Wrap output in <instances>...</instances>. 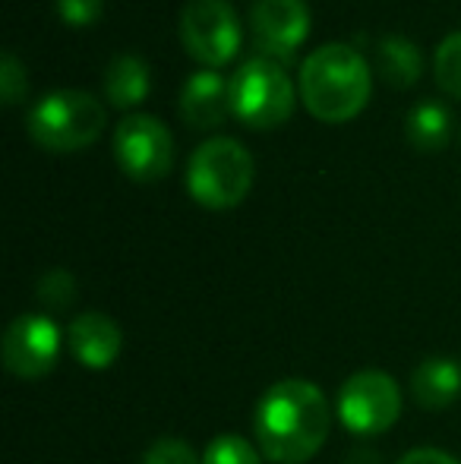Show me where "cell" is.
I'll return each mask as SVG.
<instances>
[{
  "mask_svg": "<svg viewBox=\"0 0 461 464\" xmlns=\"http://www.w3.org/2000/svg\"><path fill=\"white\" fill-rule=\"evenodd\" d=\"M411 395L420 408L446 411L461 395V363L452 357H427L411 372Z\"/></svg>",
  "mask_w": 461,
  "mask_h": 464,
  "instance_id": "cell-13",
  "label": "cell"
},
{
  "mask_svg": "<svg viewBox=\"0 0 461 464\" xmlns=\"http://www.w3.org/2000/svg\"><path fill=\"white\" fill-rule=\"evenodd\" d=\"M231 114V80L216 70H199L180 92V117L190 130H216Z\"/></svg>",
  "mask_w": 461,
  "mask_h": 464,
  "instance_id": "cell-11",
  "label": "cell"
},
{
  "mask_svg": "<svg viewBox=\"0 0 461 464\" xmlns=\"http://www.w3.org/2000/svg\"><path fill=\"white\" fill-rule=\"evenodd\" d=\"M373 89V76L360 51L332 42L307 54L301 67V95L307 111L322 123L354 121Z\"/></svg>",
  "mask_w": 461,
  "mask_h": 464,
  "instance_id": "cell-2",
  "label": "cell"
},
{
  "mask_svg": "<svg viewBox=\"0 0 461 464\" xmlns=\"http://www.w3.org/2000/svg\"><path fill=\"white\" fill-rule=\"evenodd\" d=\"M401 414V389L389 372L360 370L339 389V417L357 436L386 433Z\"/></svg>",
  "mask_w": 461,
  "mask_h": 464,
  "instance_id": "cell-7",
  "label": "cell"
},
{
  "mask_svg": "<svg viewBox=\"0 0 461 464\" xmlns=\"http://www.w3.org/2000/svg\"><path fill=\"white\" fill-rule=\"evenodd\" d=\"M114 159L139 184L161 180L174 165L171 130L152 114H130L114 130Z\"/></svg>",
  "mask_w": 461,
  "mask_h": 464,
  "instance_id": "cell-8",
  "label": "cell"
},
{
  "mask_svg": "<svg viewBox=\"0 0 461 464\" xmlns=\"http://www.w3.org/2000/svg\"><path fill=\"white\" fill-rule=\"evenodd\" d=\"M329 401L310 379H282L253 411V436L259 452L275 464H303L329 436Z\"/></svg>",
  "mask_w": 461,
  "mask_h": 464,
  "instance_id": "cell-1",
  "label": "cell"
},
{
  "mask_svg": "<svg viewBox=\"0 0 461 464\" xmlns=\"http://www.w3.org/2000/svg\"><path fill=\"white\" fill-rule=\"evenodd\" d=\"M405 136L418 152H439L452 136V117L439 102H420L408 111Z\"/></svg>",
  "mask_w": 461,
  "mask_h": 464,
  "instance_id": "cell-16",
  "label": "cell"
},
{
  "mask_svg": "<svg viewBox=\"0 0 461 464\" xmlns=\"http://www.w3.org/2000/svg\"><path fill=\"white\" fill-rule=\"evenodd\" d=\"M105 130V108L86 89H61L29 111V136L48 152H80Z\"/></svg>",
  "mask_w": 461,
  "mask_h": 464,
  "instance_id": "cell-4",
  "label": "cell"
},
{
  "mask_svg": "<svg viewBox=\"0 0 461 464\" xmlns=\"http://www.w3.org/2000/svg\"><path fill=\"white\" fill-rule=\"evenodd\" d=\"M433 73L446 95L461 98V32L443 38V44L437 48V61H433Z\"/></svg>",
  "mask_w": 461,
  "mask_h": 464,
  "instance_id": "cell-17",
  "label": "cell"
},
{
  "mask_svg": "<svg viewBox=\"0 0 461 464\" xmlns=\"http://www.w3.org/2000/svg\"><path fill=\"white\" fill-rule=\"evenodd\" d=\"M149 86H152V76H149V67L142 57L136 54H117L105 70V95L114 108L127 111L136 108L142 98L149 95Z\"/></svg>",
  "mask_w": 461,
  "mask_h": 464,
  "instance_id": "cell-15",
  "label": "cell"
},
{
  "mask_svg": "<svg viewBox=\"0 0 461 464\" xmlns=\"http://www.w3.org/2000/svg\"><path fill=\"white\" fill-rule=\"evenodd\" d=\"M54 4H57V13H61L63 23L76 25V29L92 25L95 19L101 16V10H105L101 0H54Z\"/></svg>",
  "mask_w": 461,
  "mask_h": 464,
  "instance_id": "cell-22",
  "label": "cell"
},
{
  "mask_svg": "<svg viewBox=\"0 0 461 464\" xmlns=\"http://www.w3.org/2000/svg\"><path fill=\"white\" fill-rule=\"evenodd\" d=\"M142 464H203L199 455L193 452L190 442L178 440V436H161L142 455Z\"/></svg>",
  "mask_w": 461,
  "mask_h": 464,
  "instance_id": "cell-20",
  "label": "cell"
},
{
  "mask_svg": "<svg viewBox=\"0 0 461 464\" xmlns=\"http://www.w3.org/2000/svg\"><path fill=\"white\" fill-rule=\"evenodd\" d=\"M259 449L237 433H222L206 446L203 464H259Z\"/></svg>",
  "mask_w": 461,
  "mask_h": 464,
  "instance_id": "cell-19",
  "label": "cell"
},
{
  "mask_svg": "<svg viewBox=\"0 0 461 464\" xmlns=\"http://www.w3.org/2000/svg\"><path fill=\"white\" fill-rule=\"evenodd\" d=\"M376 67L392 89H408L424 73V54L405 35H386L376 44Z\"/></svg>",
  "mask_w": 461,
  "mask_h": 464,
  "instance_id": "cell-14",
  "label": "cell"
},
{
  "mask_svg": "<svg viewBox=\"0 0 461 464\" xmlns=\"http://www.w3.org/2000/svg\"><path fill=\"white\" fill-rule=\"evenodd\" d=\"M250 35L259 57L275 63L294 61L310 35V10L303 0H256L250 10Z\"/></svg>",
  "mask_w": 461,
  "mask_h": 464,
  "instance_id": "cell-10",
  "label": "cell"
},
{
  "mask_svg": "<svg viewBox=\"0 0 461 464\" xmlns=\"http://www.w3.org/2000/svg\"><path fill=\"white\" fill-rule=\"evenodd\" d=\"M180 42L203 67H225L240 48V23L228 0H187L180 13Z\"/></svg>",
  "mask_w": 461,
  "mask_h": 464,
  "instance_id": "cell-6",
  "label": "cell"
},
{
  "mask_svg": "<svg viewBox=\"0 0 461 464\" xmlns=\"http://www.w3.org/2000/svg\"><path fill=\"white\" fill-rule=\"evenodd\" d=\"M76 294H80V287H76V278L67 269L44 272L35 285V297L44 310H67V306H73Z\"/></svg>",
  "mask_w": 461,
  "mask_h": 464,
  "instance_id": "cell-18",
  "label": "cell"
},
{
  "mask_svg": "<svg viewBox=\"0 0 461 464\" xmlns=\"http://www.w3.org/2000/svg\"><path fill=\"white\" fill-rule=\"evenodd\" d=\"M231 114L250 130L282 127L294 114V86L282 63L250 57L231 76Z\"/></svg>",
  "mask_w": 461,
  "mask_h": 464,
  "instance_id": "cell-5",
  "label": "cell"
},
{
  "mask_svg": "<svg viewBox=\"0 0 461 464\" xmlns=\"http://www.w3.org/2000/svg\"><path fill=\"white\" fill-rule=\"evenodd\" d=\"M253 174V155L231 136H216L193 152L187 165V189L203 208L225 212L246 199Z\"/></svg>",
  "mask_w": 461,
  "mask_h": 464,
  "instance_id": "cell-3",
  "label": "cell"
},
{
  "mask_svg": "<svg viewBox=\"0 0 461 464\" xmlns=\"http://www.w3.org/2000/svg\"><path fill=\"white\" fill-rule=\"evenodd\" d=\"M4 367L19 379H42L61 354V329L44 313H23L10 323L0 344Z\"/></svg>",
  "mask_w": 461,
  "mask_h": 464,
  "instance_id": "cell-9",
  "label": "cell"
},
{
  "mask_svg": "<svg viewBox=\"0 0 461 464\" xmlns=\"http://www.w3.org/2000/svg\"><path fill=\"white\" fill-rule=\"evenodd\" d=\"M399 464H461V461L452 459L443 449H414V452H408Z\"/></svg>",
  "mask_w": 461,
  "mask_h": 464,
  "instance_id": "cell-23",
  "label": "cell"
},
{
  "mask_svg": "<svg viewBox=\"0 0 461 464\" xmlns=\"http://www.w3.org/2000/svg\"><path fill=\"white\" fill-rule=\"evenodd\" d=\"M29 92V80H25V67L19 63L16 54L0 57V102L19 104Z\"/></svg>",
  "mask_w": 461,
  "mask_h": 464,
  "instance_id": "cell-21",
  "label": "cell"
},
{
  "mask_svg": "<svg viewBox=\"0 0 461 464\" xmlns=\"http://www.w3.org/2000/svg\"><path fill=\"white\" fill-rule=\"evenodd\" d=\"M70 351L89 370H108L123 351V332L108 313L86 310L70 323Z\"/></svg>",
  "mask_w": 461,
  "mask_h": 464,
  "instance_id": "cell-12",
  "label": "cell"
}]
</instances>
